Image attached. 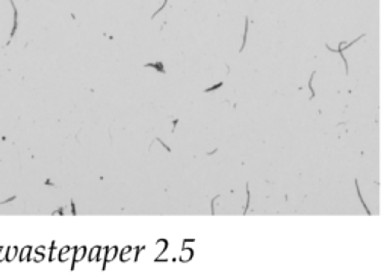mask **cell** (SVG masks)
I'll use <instances>...</instances> for the list:
<instances>
[{
  "instance_id": "obj_1",
  "label": "cell",
  "mask_w": 387,
  "mask_h": 278,
  "mask_svg": "<svg viewBox=\"0 0 387 278\" xmlns=\"http://www.w3.org/2000/svg\"><path fill=\"white\" fill-rule=\"evenodd\" d=\"M11 6H12V9H14V24H12V30H11V39H12V36L15 35V30H17V27H18V11H17V8H15V5H14V2L11 0Z\"/></svg>"
},
{
  "instance_id": "obj_2",
  "label": "cell",
  "mask_w": 387,
  "mask_h": 278,
  "mask_svg": "<svg viewBox=\"0 0 387 278\" xmlns=\"http://www.w3.org/2000/svg\"><path fill=\"white\" fill-rule=\"evenodd\" d=\"M147 68H154L157 70L159 73H165V68H163V64L162 62H154V64H145Z\"/></svg>"
},
{
  "instance_id": "obj_3",
  "label": "cell",
  "mask_w": 387,
  "mask_h": 278,
  "mask_svg": "<svg viewBox=\"0 0 387 278\" xmlns=\"http://www.w3.org/2000/svg\"><path fill=\"white\" fill-rule=\"evenodd\" d=\"M246 35H248V18H245V30H243V38H242V47L239 49V52H240V53H242V50H243V47H245Z\"/></svg>"
},
{
  "instance_id": "obj_4",
  "label": "cell",
  "mask_w": 387,
  "mask_h": 278,
  "mask_svg": "<svg viewBox=\"0 0 387 278\" xmlns=\"http://www.w3.org/2000/svg\"><path fill=\"white\" fill-rule=\"evenodd\" d=\"M355 189H357V194H358V198H360V201H361V204H363V207L366 209V212H367V215H370V210L367 209V206H366V203H364V200H363V197H361V192H360V188H358V183L355 182Z\"/></svg>"
},
{
  "instance_id": "obj_5",
  "label": "cell",
  "mask_w": 387,
  "mask_h": 278,
  "mask_svg": "<svg viewBox=\"0 0 387 278\" xmlns=\"http://www.w3.org/2000/svg\"><path fill=\"white\" fill-rule=\"evenodd\" d=\"M249 201H251V194H249V189H248V185H246V206L243 209V215H246V212L249 209Z\"/></svg>"
},
{
  "instance_id": "obj_6",
  "label": "cell",
  "mask_w": 387,
  "mask_h": 278,
  "mask_svg": "<svg viewBox=\"0 0 387 278\" xmlns=\"http://www.w3.org/2000/svg\"><path fill=\"white\" fill-rule=\"evenodd\" d=\"M222 85H224V83H222V82H219V83L213 85L212 88H206V89H204V92H212V91H215V89H219V88H221Z\"/></svg>"
},
{
  "instance_id": "obj_7",
  "label": "cell",
  "mask_w": 387,
  "mask_h": 278,
  "mask_svg": "<svg viewBox=\"0 0 387 278\" xmlns=\"http://www.w3.org/2000/svg\"><path fill=\"white\" fill-rule=\"evenodd\" d=\"M315 77V71L312 73V77H310V80H309V88H310V91H312V97L310 98H313L315 97V89H313V86H312V79Z\"/></svg>"
}]
</instances>
